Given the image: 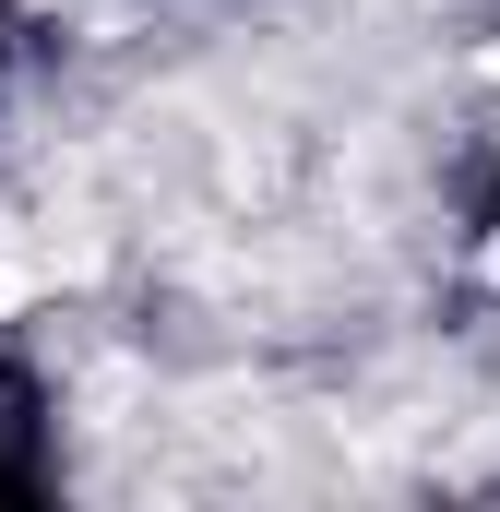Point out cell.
<instances>
[{
    "label": "cell",
    "instance_id": "cell-3",
    "mask_svg": "<svg viewBox=\"0 0 500 512\" xmlns=\"http://www.w3.org/2000/svg\"><path fill=\"white\" fill-rule=\"evenodd\" d=\"M12 48H24V12H12V0H0V72H12Z\"/></svg>",
    "mask_w": 500,
    "mask_h": 512
},
{
    "label": "cell",
    "instance_id": "cell-2",
    "mask_svg": "<svg viewBox=\"0 0 500 512\" xmlns=\"http://www.w3.org/2000/svg\"><path fill=\"white\" fill-rule=\"evenodd\" d=\"M477 227H489V251H500V143H489V179H477Z\"/></svg>",
    "mask_w": 500,
    "mask_h": 512
},
{
    "label": "cell",
    "instance_id": "cell-1",
    "mask_svg": "<svg viewBox=\"0 0 500 512\" xmlns=\"http://www.w3.org/2000/svg\"><path fill=\"white\" fill-rule=\"evenodd\" d=\"M60 489V382L0 346V501H48Z\"/></svg>",
    "mask_w": 500,
    "mask_h": 512
}]
</instances>
